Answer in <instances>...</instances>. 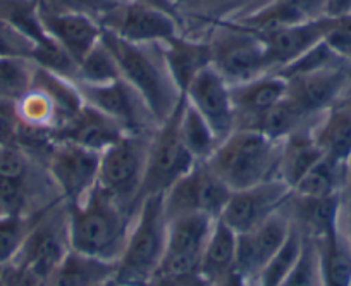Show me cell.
<instances>
[{
    "mask_svg": "<svg viewBox=\"0 0 351 286\" xmlns=\"http://www.w3.org/2000/svg\"><path fill=\"white\" fill-rule=\"evenodd\" d=\"M165 67L181 95L205 67L212 66V50L208 40L186 38L181 33L158 43Z\"/></svg>",
    "mask_w": 351,
    "mask_h": 286,
    "instance_id": "23",
    "label": "cell"
},
{
    "mask_svg": "<svg viewBox=\"0 0 351 286\" xmlns=\"http://www.w3.org/2000/svg\"><path fill=\"white\" fill-rule=\"evenodd\" d=\"M40 9L49 12H69V14H83L102 23L109 12L126 0H36Z\"/></svg>",
    "mask_w": 351,
    "mask_h": 286,
    "instance_id": "37",
    "label": "cell"
},
{
    "mask_svg": "<svg viewBox=\"0 0 351 286\" xmlns=\"http://www.w3.org/2000/svg\"><path fill=\"white\" fill-rule=\"evenodd\" d=\"M215 219L200 212L169 219L167 248L157 274L190 276L200 271L202 255Z\"/></svg>",
    "mask_w": 351,
    "mask_h": 286,
    "instance_id": "12",
    "label": "cell"
},
{
    "mask_svg": "<svg viewBox=\"0 0 351 286\" xmlns=\"http://www.w3.org/2000/svg\"><path fill=\"white\" fill-rule=\"evenodd\" d=\"M38 14L47 35L66 50L76 66L99 45L102 38V26L88 16L49 12L40 8Z\"/></svg>",
    "mask_w": 351,
    "mask_h": 286,
    "instance_id": "20",
    "label": "cell"
},
{
    "mask_svg": "<svg viewBox=\"0 0 351 286\" xmlns=\"http://www.w3.org/2000/svg\"><path fill=\"white\" fill-rule=\"evenodd\" d=\"M288 93V82L276 73L231 86L236 130H255L258 121Z\"/></svg>",
    "mask_w": 351,
    "mask_h": 286,
    "instance_id": "19",
    "label": "cell"
},
{
    "mask_svg": "<svg viewBox=\"0 0 351 286\" xmlns=\"http://www.w3.org/2000/svg\"><path fill=\"white\" fill-rule=\"evenodd\" d=\"M236 250H238V233L224 221L215 219L210 235L205 243L198 274L207 283L228 274L236 269Z\"/></svg>",
    "mask_w": 351,
    "mask_h": 286,
    "instance_id": "27",
    "label": "cell"
},
{
    "mask_svg": "<svg viewBox=\"0 0 351 286\" xmlns=\"http://www.w3.org/2000/svg\"><path fill=\"white\" fill-rule=\"evenodd\" d=\"M38 214V212H36ZM36 214H0V267L14 261L25 245Z\"/></svg>",
    "mask_w": 351,
    "mask_h": 286,
    "instance_id": "35",
    "label": "cell"
},
{
    "mask_svg": "<svg viewBox=\"0 0 351 286\" xmlns=\"http://www.w3.org/2000/svg\"><path fill=\"white\" fill-rule=\"evenodd\" d=\"M69 252L67 204L60 198L36 214L25 245L14 261L29 267L45 281Z\"/></svg>",
    "mask_w": 351,
    "mask_h": 286,
    "instance_id": "8",
    "label": "cell"
},
{
    "mask_svg": "<svg viewBox=\"0 0 351 286\" xmlns=\"http://www.w3.org/2000/svg\"><path fill=\"white\" fill-rule=\"evenodd\" d=\"M100 42L116 59L121 78L136 90L157 124L169 119L183 95L176 88L169 75L158 45H138L126 42L107 29H102Z\"/></svg>",
    "mask_w": 351,
    "mask_h": 286,
    "instance_id": "2",
    "label": "cell"
},
{
    "mask_svg": "<svg viewBox=\"0 0 351 286\" xmlns=\"http://www.w3.org/2000/svg\"><path fill=\"white\" fill-rule=\"evenodd\" d=\"M157 130V128H155ZM152 133H126L100 154L99 187L136 214Z\"/></svg>",
    "mask_w": 351,
    "mask_h": 286,
    "instance_id": "5",
    "label": "cell"
},
{
    "mask_svg": "<svg viewBox=\"0 0 351 286\" xmlns=\"http://www.w3.org/2000/svg\"><path fill=\"white\" fill-rule=\"evenodd\" d=\"M38 43L12 23L0 19V59L5 57H26L33 59Z\"/></svg>",
    "mask_w": 351,
    "mask_h": 286,
    "instance_id": "38",
    "label": "cell"
},
{
    "mask_svg": "<svg viewBox=\"0 0 351 286\" xmlns=\"http://www.w3.org/2000/svg\"><path fill=\"white\" fill-rule=\"evenodd\" d=\"M212 66L229 85L250 82L271 73L267 53L258 33L236 23H221L208 38Z\"/></svg>",
    "mask_w": 351,
    "mask_h": 286,
    "instance_id": "6",
    "label": "cell"
},
{
    "mask_svg": "<svg viewBox=\"0 0 351 286\" xmlns=\"http://www.w3.org/2000/svg\"><path fill=\"white\" fill-rule=\"evenodd\" d=\"M344 14H351V0H327V16L337 18Z\"/></svg>",
    "mask_w": 351,
    "mask_h": 286,
    "instance_id": "42",
    "label": "cell"
},
{
    "mask_svg": "<svg viewBox=\"0 0 351 286\" xmlns=\"http://www.w3.org/2000/svg\"><path fill=\"white\" fill-rule=\"evenodd\" d=\"M207 286H252V281L248 278H245L238 269H234V271L210 281Z\"/></svg>",
    "mask_w": 351,
    "mask_h": 286,
    "instance_id": "41",
    "label": "cell"
},
{
    "mask_svg": "<svg viewBox=\"0 0 351 286\" xmlns=\"http://www.w3.org/2000/svg\"><path fill=\"white\" fill-rule=\"evenodd\" d=\"M303 197H336L344 193V163L322 156L319 163L293 188Z\"/></svg>",
    "mask_w": 351,
    "mask_h": 286,
    "instance_id": "30",
    "label": "cell"
},
{
    "mask_svg": "<svg viewBox=\"0 0 351 286\" xmlns=\"http://www.w3.org/2000/svg\"><path fill=\"white\" fill-rule=\"evenodd\" d=\"M291 102L310 119H319L351 85V67L346 64L324 67L286 80Z\"/></svg>",
    "mask_w": 351,
    "mask_h": 286,
    "instance_id": "15",
    "label": "cell"
},
{
    "mask_svg": "<svg viewBox=\"0 0 351 286\" xmlns=\"http://www.w3.org/2000/svg\"><path fill=\"white\" fill-rule=\"evenodd\" d=\"M341 228L344 230L346 237L351 241V197L343 195V207H341Z\"/></svg>",
    "mask_w": 351,
    "mask_h": 286,
    "instance_id": "43",
    "label": "cell"
},
{
    "mask_svg": "<svg viewBox=\"0 0 351 286\" xmlns=\"http://www.w3.org/2000/svg\"><path fill=\"white\" fill-rule=\"evenodd\" d=\"M324 42L343 62L351 67V14L334 18Z\"/></svg>",
    "mask_w": 351,
    "mask_h": 286,
    "instance_id": "39",
    "label": "cell"
},
{
    "mask_svg": "<svg viewBox=\"0 0 351 286\" xmlns=\"http://www.w3.org/2000/svg\"><path fill=\"white\" fill-rule=\"evenodd\" d=\"M74 85L86 106L116 121L126 133L148 134L158 126L143 99L123 78L100 85L81 82H74Z\"/></svg>",
    "mask_w": 351,
    "mask_h": 286,
    "instance_id": "11",
    "label": "cell"
},
{
    "mask_svg": "<svg viewBox=\"0 0 351 286\" xmlns=\"http://www.w3.org/2000/svg\"><path fill=\"white\" fill-rule=\"evenodd\" d=\"M313 138L324 156L346 163L351 156V85L317 119Z\"/></svg>",
    "mask_w": 351,
    "mask_h": 286,
    "instance_id": "24",
    "label": "cell"
},
{
    "mask_svg": "<svg viewBox=\"0 0 351 286\" xmlns=\"http://www.w3.org/2000/svg\"><path fill=\"white\" fill-rule=\"evenodd\" d=\"M291 221L285 208L272 214L258 226L238 233V250H236V269L250 281L256 278L269 259L281 248L288 235L291 233Z\"/></svg>",
    "mask_w": 351,
    "mask_h": 286,
    "instance_id": "17",
    "label": "cell"
},
{
    "mask_svg": "<svg viewBox=\"0 0 351 286\" xmlns=\"http://www.w3.org/2000/svg\"><path fill=\"white\" fill-rule=\"evenodd\" d=\"M180 136L184 149L197 163H207L221 143L207 121L184 99V95L180 110Z\"/></svg>",
    "mask_w": 351,
    "mask_h": 286,
    "instance_id": "29",
    "label": "cell"
},
{
    "mask_svg": "<svg viewBox=\"0 0 351 286\" xmlns=\"http://www.w3.org/2000/svg\"><path fill=\"white\" fill-rule=\"evenodd\" d=\"M116 271L117 262L102 261L71 250L45 283L47 286H97L116 276Z\"/></svg>",
    "mask_w": 351,
    "mask_h": 286,
    "instance_id": "26",
    "label": "cell"
},
{
    "mask_svg": "<svg viewBox=\"0 0 351 286\" xmlns=\"http://www.w3.org/2000/svg\"><path fill=\"white\" fill-rule=\"evenodd\" d=\"M343 195L336 197H303L295 191L285 204V212L288 214L293 228L312 241H319L336 231L339 226Z\"/></svg>",
    "mask_w": 351,
    "mask_h": 286,
    "instance_id": "21",
    "label": "cell"
},
{
    "mask_svg": "<svg viewBox=\"0 0 351 286\" xmlns=\"http://www.w3.org/2000/svg\"><path fill=\"white\" fill-rule=\"evenodd\" d=\"M315 245L319 248L322 286H351V241L341 223L336 231L315 241Z\"/></svg>",
    "mask_w": 351,
    "mask_h": 286,
    "instance_id": "28",
    "label": "cell"
},
{
    "mask_svg": "<svg viewBox=\"0 0 351 286\" xmlns=\"http://www.w3.org/2000/svg\"><path fill=\"white\" fill-rule=\"evenodd\" d=\"M281 143L258 130H234L207 164L232 191L243 190L278 178Z\"/></svg>",
    "mask_w": 351,
    "mask_h": 286,
    "instance_id": "3",
    "label": "cell"
},
{
    "mask_svg": "<svg viewBox=\"0 0 351 286\" xmlns=\"http://www.w3.org/2000/svg\"><path fill=\"white\" fill-rule=\"evenodd\" d=\"M134 2H140V4L150 5V8H155V9H160V11L169 12V14H172L174 18L181 19L180 9L174 8V5H172L169 0H134Z\"/></svg>",
    "mask_w": 351,
    "mask_h": 286,
    "instance_id": "44",
    "label": "cell"
},
{
    "mask_svg": "<svg viewBox=\"0 0 351 286\" xmlns=\"http://www.w3.org/2000/svg\"><path fill=\"white\" fill-rule=\"evenodd\" d=\"M231 193V188L207 163H197L164 193L165 214L171 219L181 214L200 212L212 219H219Z\"/></svg>",
    "mask_w": 351,
    "mask_h": 286,
    "instance_id": "9",
    "label": "cell"
},
{
    "mask_svg": "<svg viewBox=\"0 0 351 286\" xmlns=\"http://www.w3.org/2000/svg\"><path fill=\"white\" fill-rule=\"evenodd\" d=\"M293 190L279 178L234 190L219 219L236 233H245L281 211Z\"/></svg>",
    "mask_w": 351,
    "mask_h": 286,
    "instance_id": "14",
    "label": "cell"
},
{
    "mask_svg": "<svg viewBox=\"0 0 351 286\" xmlns=\"http://www.w3.org/2000/svg\"><path fill=\"white\" fill-rule=\"evenodd\" d=\"M293 226V224H291ZM303 247V237L291 228V233L288 235L285 243L281 245L278 252L269 259V262L262 267V271L256 274L252 281V286H281L286 276L291 272L293 265L296 264L300 257V252Z\"/></svg>",
    "mask_w": 351,
    "mask_h": 286,
    "instance_id": "33",
    "label": "cell"
},
{
    "mask_svg": "<svg viewBox=\"0 0 351 286\" xmlns=\"http://www.w3.org/2000/svg\"><path fill=\"white\" fill-rule=\"evenodd\" d=\"M332 19L330 16H322V18L298 23V25L285 26L274 32L260 33L258 36L265 47L271 73H276L288 64L295 62L303 53L324 42L332 25Z\"/></svg>",
    "mask_w": 351,
    "mask_h": 286,
    "instance_id": "18",
    "label": "cell"
},
{
    "mask_svg": "<svg viewBox=\"0 0 351 286\" xmlns=\"http://www.w3.org/2000/svg\"><path fill=\"white\" fill-rule=\"evenodd\" d=\"M232 0H191L190 4L198 5V8H205V9H217L222 8V5L231 4Z\"/></svg>",
    "mask_w": 351,
    "mask_h": 286,
    "instance_id": "45",
    "label": "cell"
},
{
    "mask_svg": "<svg viewBox=\"0 0 351 286\" xmlns=\"http://www.w3.org/2000/svg\"><path fill=\"white\" fill-rule=\"evenodd\" d=\"M42 164L66 204L81 200L99 183L100 152L71 141L52 140Z\"/></svg>",
    "mask_w": 351,
    "mask_h": 286,
    "instance_id": "10",
    "label": "cell"
},
{
    "mask_svg": "<svg viewBox=\"0 0 351 286\" xmlns=\"http://www.w3.org/2000/svg\"><path fill=\"white\" fill-rule=\"evenodd\" d=\"M169 219L164 195L145 198L134 214L116 278L128 286H145L160 267L167 248Z\"/></svg>",
    "mask_w": 351,
    "mask_h": 286,
    "instance_id": "4",
    "label": "cell"
},
{
    "mask_svg": "<svg viewBox=\"0 0 351 286\" xmlns=\"http://www.w3.org/2000/svg\"><path fill=\"white\" fill-rule=\"evenodd\" d=\"M102 29L138 45H158L180 33L181 19L150 5L126 0L100 23Z\"/></svg>",
    "mask_w": 351,
    "mask_h": 286,
    "instance_id": "13",
    "label": "cell"
},
{
    "mask_svg": "<svg viewBox=\"0 0 351 286\" xmlns=\"http://www.w3.org/2000/svg\"><path fill=\"white\" fill-rule=\"evenodd\" d=\"M313 124L300 128L298 131L286 136L281 143L278 178L291 190L324 156L313 138Z\"/></svg>",
    "mask_w": 351,
    "mask_h": 286,
    "instance_id": "25",
    "label": "cell"
},
{
    "mask_svg": "<svg viewBox=\"0 0 351 286\" xmlns=\"http://www.w3.org/2000/svg\"><path fill=\"white\" fill-rule=\"evenodd\" d=\"M124 134L126 131L116 121L83 102L81 109L69 121H66L62 126L53 131L52 138L60 141H71V143L102 154Z\"/></svg>",
    "mask_w": 351,
    "mask_h": 286,
    "instance_id": "22",
    "label": "cell"
},
{
    "mask_svg": "<svg viewBox=\"0 0 351 286\" xmlns=\"http://www.w3.org/2000/svg\"><path fill=\"white\" fill-rule=\"evenodd\" d=\"M40 286H47V283H45V281H43V283H42V285H40Z\"/></svg>",
    "mask_w": 351,
    "mask_h": 286,
    "instance_id": "51",
    "label": "cell"
},
{
    "mask_svg": "<svg viewBox=\"0 0 351 286\" xmlns=\"http://www.w3.org/2000/svg\"><path fill=\"white\" fill-rule=\"evenodd\" d=\"M97 286H128V285H123V283H121L116 276H112V278L106 279V281H102L100 285H97Z\"/></svg>",
    "mask_w": 351,
    "mask_h": 286,
    "instance_id": "47",
    "label": "cell"
},
{
    "mask_svg": "<svg viewBox=\"0 0 351 286\" xmlns=\"http://www.w3.org/2000/svg\"><path fill=\"white\" fill-rule=\"evenodd\" d=\"M317 123V119H310L306 117L295 104L291 102L288 95L276 104L271 110L263 114L262 119L258 121L255 130L262 131L263 134L274 138V140L282 141L286 136L298 131L300 128L308 126V124Z\"/></svg>",
    "mask_w": 351,
    "mask_h": 286,
    "instance_id": "32",
    "label": "cell"
},
{
    "mask_svg": "<svg viewBox=\"0 0 351 286\" xmlns=\"http://www.w3.org/2000/svg\"><path fill=\"white\" fill-rule=\"evenodd\" d=\"M169 2H171V4L174 5V8H178V9H180L181 5H183V4H190L191 0H169Z\"/></svg>",
    "mask_w": 351,
    "mask_h": 286,
    "instance_id": "48",
    "label": "cell"
},
{
    "mask_svg": "<svg viewBox=\"0 0 351 286\" xmlns=\"http://www.w3.org/2000/svg\"><path fill=\"white\" fill-rule=\"evenodd\" d=\"M346 197H351V156L344 163V193Z\"/></svg>",
    "mask_w": 351,
    "mask_h": 286,
    "instance_id": "46",
    "label": "cell"
},
{
    "mask_svg": "<svg viewBox=\"0 0 351 286\" xmlns=\"http://www.w3.org/2000/svg\"><path fill=\"white\" fill-rule=\"evenodd\" d=\"M121 78V71L116 59L109 52L102 42L88 53L80 64H77L76 78L73 82L90 83V85H100Z\"/></svg>",
    "mask_w": 351,
    "mask_h": 286,
    "instance_id": "34",
    "label": "cell"
},
{
    "mask_svg": "<svg viewBox=\"0 0 351 286\" xmlns=\"http://www.w3.org/2000/svg\"><path fill=\"white\" fill-rule=\"evenodd\" d=\"M36 62L26 57L0 59V102L14 107L33 88Z\"/></svg>",
    "mask_w": 351,
    "mask_h": 286,
    "instance_id": "31",
    "label": "cell"
},
{
    "mask_svg": "<svg viewBox=\"0 0 351 286\" xmlns=\"http://www.w3.org/2000/svg\"><path fill=\"white\" fill-rule=\"evenodd\" d=\"M281 286H322L319 248L315 241L303 238V247L291 272L286 276Z\"/></svg>",
    "mask_w": 351,
    "mask_h": 286,
    "instance_id": "36",
    "label": "cell"
},
{
    "mask_svg": "<svg viewBox=\"0 0 351 286\" xmlns=\"http://www.w3.org/2000/svg\"><path fill=\"white\" fill-rule=\"evenodd\" d=\"M4 286H40L43 279L26 265L12 261L0 267Z\"/></svg>",
    "mask_w": 351,
    "mask_h": 286,
    "instance_id": "40",
    "label": "cell"
},
{
    "mask_svg": "<svg viewBox=\"0 0 351 286\" xmlns=\"http://www.w3.org/2000/svg\"><path fill=\"white\" fill-rule=\"evenodd\" d=\"M8 110H12V107L4 102H0V116H2V114H8Z\"/></svg>",
    "mask_w": 351,
    "mask_h": 286,
    "instance_id": "49",
    "label": "cell"
},
{
    "mask_svg": "<svg viewBox=\"0 0 351 286\" xmlns=\"http://www.w3.org/2000/svg\"><path fill=\"white\" fill-rule=\"evenodd\" d=\"M184 99L200 112L208 126L222 141L236 130V112L231 97V85L208 66L193 80Z\"/></svg>",
    "mask_w": 351,
    "mask_h": 286,
    "instance_id": "16",
    "label": "cell"
},
{
    "mask_svg": "<svg viewBox=\"0 0 351 286\" xmlns=\"http://www.w3.org/2000/svg\"><path fill=\"white\" fill-rule=\"evenodd\" d=\"M0 286H4V283H2V272H0Z\"/></svg>",
    "mask_w": 351,
    "mask_h": 286,
    "instance_id": "50",
    "label": "cell"
},
{
    "mask_svg": "<svg viewBox=\"0 0 351 286\" xmlns=\"http://www.w3.org/2000/svg\"><path fill=\"white\" fill-rule=\"evenodd\" d=\"M181 102L178 104L172 116L158 124L157 130L152 133L138 204L148 197L164 195L176 181L183 178L197 164V160L184 149L180 136Z\"/></svg>",
    "mask_w": 351,
    "mask_h": 286,
    "instance_id": "7",
    "label": "cell"
},
{
    "mask_svg": "<svg viewBox=\"0 0 351 286\" xmlns=\"http://www.w3.org/2000/svg\"><path fill=\"white\" fill-rule=\"evenodd\" d=\"M133 219V212L97 184L81 200L67 204L71 250L117 262Z\"/></svg>",
    "mask_w": 351,
    "mask_h": 286,
    "instance_id": "1",
    "label": "cell"
}]
</instances>
